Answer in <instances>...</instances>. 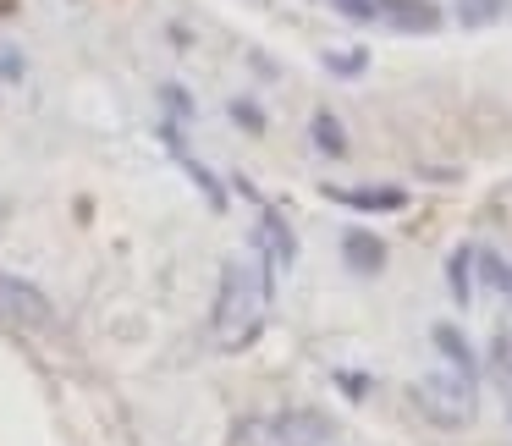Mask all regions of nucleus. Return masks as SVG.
Here are the masks:
<instances>
[{"label": "nucleus", "instance_id": "39448f33", "mask_svg": "<svg viewBox=\"0 0 512 446\" xmlns=\"http://www.w3.org/2000/svg\"><path fill=\"white\" fill-rule=\"evenodd\" d=\"M270 435H276L281 446H325V441H331V419H325V413L298 408V413L270 419Z\"/></svg>", "mask_w": 512, "mask_h": 446}, {"label": "nucleus", "instance_id": "9b49d317", "mask_svg": "<svg viewBox=\"0 0 512 446\" xmlns=\"http://www.w3.org/2000/svg\"><path fill=\"white\" fill-rule=\"evenodd\" d=\"M309 133H314V149H320V155H331V160H342V155H347V133H342V122H336L331 111L314 116Z\"/></svg>", "mask_w": 512, "mask_h": 446}, {"label": "nucleus", "instance_id": "dca6fc26", "mask_svg": "<svg viewBox=\"0 0 512 446\" xmlns=\"http://www.w3.org/2000/svg\"><path fill=\"white\" fill-rule=\"evenodd\" d=\"M0 78H12V83L23 78V61H17L12 50H0Z\"/></svg>", "mask_w": 512, "mask_h": 446}, {"label": "nucleus", "instance_id": "423d86ee", "mask_svg": "<svg viewBox=\"0 0 512 446\" xmlns=\"http://www.w3.org/2000/svg\"><path fill=\"white\" fill-rule=\"evenodd\" d=\"M325 199L347 204V210H364V215L408 210V188H325Z\"/></svg>", "mask_w": 512, "mask_h": 446}, {"label": "nucleus", "instance_id": "f257e3e1", "mask_svg": "<svg viewBox=\"0 0 512 446\" xmlns=\"http://www.w3.org/2000/svg\"><path fill=\"white\" fill-rule=\"evenodd\" d=\"M474 375H457V369H430L419 380V402H424V419H435L441 430H463L474 419Z\"/></svg>", "mask_w": 512, "mask_h": 446}, {"label": "nucleus", "instance_id": "9d476101", "mask_svg": "<svg viewBox=\"0 0 512 446\" xmlns=\"http://www.w3.org/2000/svg\"><path fill=\"white\" fill-rule=\"evenodd\" d=\"M474 259H479V248H452V259H446V287H452V298L457 303H468V292H474Z\"/></svg>", "mask_w": 512, "mask_h": 446}, {"label": "nucleus", "instance_id": "6e6552de", "mask_svg": "<svg viewBox=\"0 0 512 446\" xmlns=\"http://www.w3.org/2000/svg\"><path fill=\"white\" fill-rule=\"evenodd\" d=\"M259 243H265V265L270 270H281V265H292V259H298V237L287 232V221H281L276 210L265 215V237H259Z\"/></svg>", "mask_w": 512, "mask_h": 446}, {"label": "nucleus", "instance_id": "1a4fd4ad", "mask_svg": "<svg viewBox=\"0 0 512 446\" xmlns=\"http://www.w3.org/2000/svg\"><path fill=\"white\" fill-rule=\"evenodd\" d=\"M430 342L446 353V369H457V375H474V347H468L463 336H457V325H435Z\"/></svg>", "mask_w": 512, "mask_h": 446}, {"label": "nucleus", "instance_id": "4468645a", "mask_svg": "<svg viewBox=\"0 0 512 446\" xmlns=\"http://www.w3.org/2000/svg\"><path fill=\"white\" fill-rule=\"evenodd\" d=\"M325 67H331V72H347V78H353V72H364L369 61H364V50H347V56H331Z\"/></svg>", "mask_w": 512, "mask_h": 446}, {"label": "nucleus", "instance_id": "ddd939ff", "mask_svg": "<svg viewBox=\"0 0 512 446\" xmlns=\"http://www.w3.org/2000/svg\"><path fill=\"white\" fill-rule=\"evenodd\" d=\"M336 12L347 23H375V0H336Z\"/></svg>", "mask_w": 512, "mask_h": 446}, {"label": "nucleus", "instance_id": "f8f14e48", "mask_svg": "<svg viewBox=\"0 0 512 446\" xmlns=\"http://www.w3.org/2000/svg\"><path fill=\"white\" fill-rule=\"evenodd\" d=\"M507 6L512 0H457V17H463V23H496Z\"/></svg>", "mask_w": 512, "mask_h": 446}, {"label": "nucleus", "instance_id": "20e7f679", "mask_svg": "<svg viewBox=\"0 0 512 446\" xmlns=\"http://www.w3.org/2000/svg\"><path fill=\"white\" fill-rule=\"evenodd\" d=\"M375 23L397 28V34H435L441 6L435 0H375Z\"/></svg>", "mask_w": 512, "mask_h": 446}, {"label": "nucleus", "instance_id": "f3484780", "mask_svg": "<svg viewBox=\"0 0 512 446\" xmlns=\"http://www.w3.org/2000/svg\"><path fill=\"white\" fill-rule=\"evenodd\" d=\"M501 386H507V402H512V358L501 364Z\"/></svg>", "mask_w": 512, "mask_h": 446}, {"label": "nucleus", "instance_id": "f03ea898", "mask_svg": "<svg viewBox=\"0 0 512 446\" xmlns=\"http://www.w3.org/2000/svg\"><path fill=\"white\" fill-rule=\"evenodd\" d=\"M270 287H276L270 265H259V270H248V265H226V276H221V298H215V331H232L237 320H254L259 303L270 298Z\"/></svg>", "mask_w": 512, "mask_h": 446}, {"label": "nucleus", "instance_id": "0eeeda50", "mask_svg": "<svg viewBox=\"0 0 512 446\" xmlns=\"http://www.w3.org/2000/svg\"><path fill=\"white\" fill-rule=\"evenodd\" d=\"M342 259H347V270H353V276H375V270L386 265V243H380V237H369V232H347L342 237Z\"/></svg>", "mask_w": 512, "mask_h": 446}, {"label": "nucleus", "instance_id": "7ed1b4c3", "mask_svg": "<svg viewBox=\"0 0 512 446\" xmlns=\"http://www.w3.org/2000/svg\"><path fill=\"white\" fill-rule=\"evenodd\" d=\"M0 314L17 325H50L56 320V309H50V298L39 287H28L23 276H6L0 270Z\"/></svg>", "mask_w": 512, "mask_h": 446}, {"label": "nucleus", "instance_id": "2eb2a0df", "mask_svg": "<svg viewBox=\"0 0 512 446\" xmlns=\"http://www.w3.org/2000/svg\"><path fill=\"white\" fill-rule=\"evenodd\" d=\"M232 116H237L243 127H254V133L265 127V116H259V105H248V100H237V105H232Z\"/></svg>", "mask_w": 512, "mask_h": 446}]
</instances>
